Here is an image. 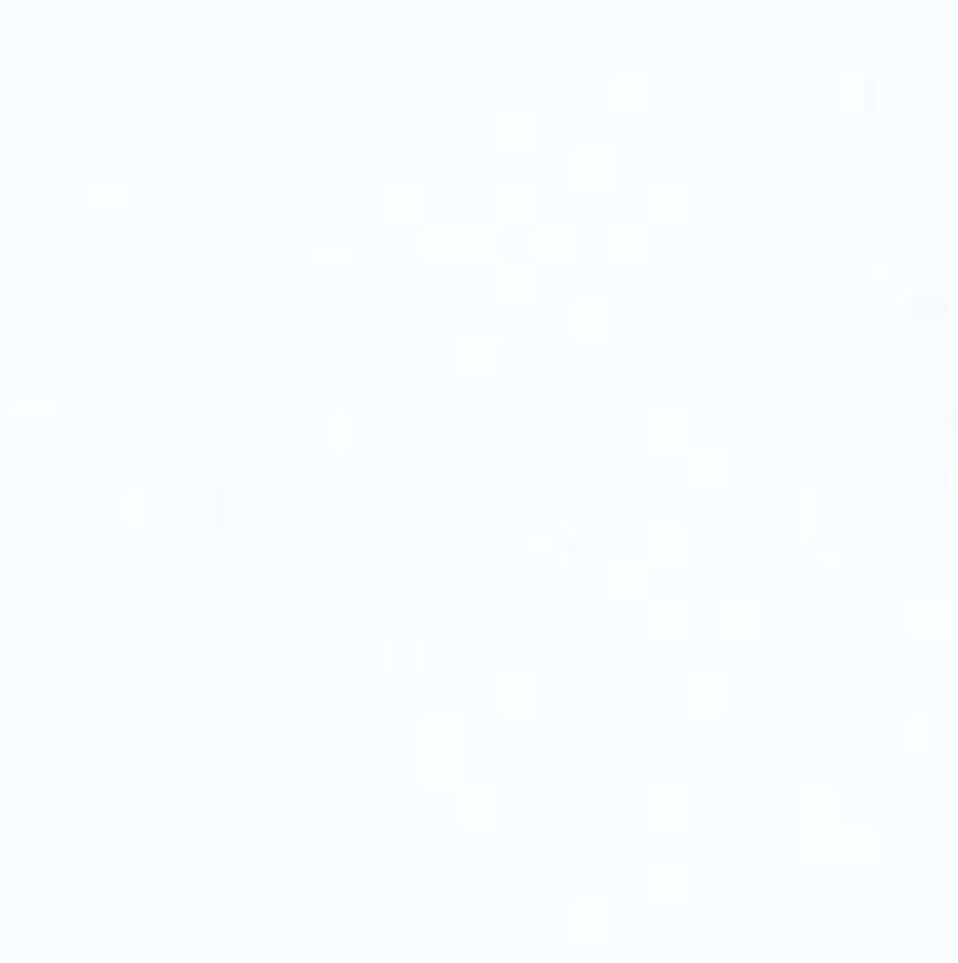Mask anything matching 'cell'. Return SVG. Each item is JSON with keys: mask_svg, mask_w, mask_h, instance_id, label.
<instances>
[{"mask_svg": "<svg viewBox=\"0 0 958 963\" xmlns=\"http://www.w3.org/2000/svg\"><path fill=\"white\" fill-rule=\"evenodd\" d=\"M418 235H423V245H428V249H451V254H465V221H423Z\"/></svg>", "mask_w": 958, "mask_h": 963, "instance_id": "11", "label": "cell"}, {"mask_svg": "<svg viewBox=\"0 0 958 963\" xmlns=\"http://www.w3.org/2000/svg\"><path fill=\"white\" fill-rule=\"evenodd\" d=\"M606 94H611L616 104H634V99H644V94H649V76H639V71H620V76L606 80Z\"/></svg>", "mask_w": 958, "mask_h": 963, "instance_id": "26", "label": "cell"}, {"mask_svg": "<svg viewBox=\"0 0 958 963\" xmlns=\"http://www.w3.org/2000/svg\"><path fill=\"white\" fill-rule=\"evenodd\" d=\"M644 545H649V555H681L686 550V527L681 522H658V527L644 531Z\"/></svg>", "mask_w": 958, "mask_h": 963, "instance_id": "20", "label": "cell"}, {"mask_svg": "<svg viewBox=\"0 0 958 963\" xmlns=\"http://www.w3.org/2000/svg\"><path fill=\"white\" fill-rule=\"evenodd\" d=\"M569 917H573V926H597V931H606V926H611V902L583 898L569 907Z\"/></svg>", "mask_w": 958, "mask_h": 963, "instance_id": "28", "label": "cell"}, {"mask_svg": "<svg viewBox=\"0 0 958 963\" xmlns=\"http://www.w3.org/2000/svg\"><path fill=\"white\" fill-rule=\"evenodd\" d=\"M569 165L578 179H588V184H606L611 170H616V156L606 151V146H573L569 151Z\"/></svg>", "mask_w": 958, "mask_h": 963, "instance_id": "2", "label": "cell"}, {"mask_svg": "<svg viewBox=\"0 0 958 963\" xmlns=\"http://www.w3.org/2000/svg\"><path fill=\"white\" fill-rule=\"evenodd\" d=\"M325 428H329V437H348V414H339V409H334V414L325 419Z\"/></svg>", "mask_w": 958, "mask_h": 963, "instance_id": "31", "label": "cell"}, {"mask_svg": "<svg viewBox=\"0 0 958 963\" xmlns=\"http://www.w3.org/2000/svg\"><path fill=\"white\" fill-rule=\"evenodd\" d=\"M310 249H315V254H343V249H348V240H343V235H315V240H310Z\"/></svg>", "mask_w": 958, "mask_h": 963, "instance_id": "30", "label": "cell"}, {"mask_svg": "<svg viewBox=\"0 0 958 963\" xmlns=\"http://www.w3.org/2000/svg\"><path fill=\"white\" fill-rule=\"evenodd\" d=\"M465 254H498L494 221H465Z\"/></svg>", "mask_w": 958, "mask_h": 963, "instance_id": "29", "label": "cell"}, {"mask_svg": "<svg viewBox=\"0 0 958 963\" xmlns=\"http://www.w3.org/2000/svg\"><path fill=\"white\" fill-rule=\"evenodd\" d=\"M536 691H541V682H536L531 672H503V677H494V696L503 700V705H531Z\"/></svg>", "mask_w": 958, "mask_h": 963, "instance_id": "10", "label": "cell"}, {"mask_svg": "<svg viewBox=\"0 0 958 963\" xmlns=\"http://www.w3.org/2000/svg\"><path fill=\"white\" fill-rule=\"evenodd\" d=\"M494 273L503 287H531L536 282V254H498Z\"/></svg>", "mask_w": 958, "mask_h": 963, "instance_id": "18", "label": "cell"}, {"mask_svg": "<svg viewBox=\"0 0 958 963\" xmlns=\"http://www.w3.org/2000/svg\"><path fill=\"white\" fill-rule=\"evenodd\" d=\"M686 879H691V870H686L681 860H653V865H644V884H649L653 893H681Z\"/></svg>", "mask_w": 958, "mask_h": 963, "instance_id": "13", "label": "cell"}, {"mask_svg": "<svg viewBox=\"0 0 958 963\" xmlns=\"http://www.w3.org/2000/svg\"><path fill=\"white\" fill-rule=\"evenodd\" d=\"M606 583L616 592H644L649 588V564L630 560V555H625V560H611L606 564Z\"/></svg>", "mask_w": 958, "mask_h": 963, "instance_id": "9", "label": "cell"}, {"mask_svg": "<svg viewBox=\"0 0 958 963\" xmlns=\"http://www.w3.org/2000/svg\"><path fill=\"white\" fill-rule=\"evenodd\" d=\"M681 466H686L691 480H719L724 466H728V456L719 447H686L681 451Z\"/></svg>", "mask_w": 958, "mask_h": 963, "instance_id": "8", "label": "cell"}, {"mask_svg": "<svg viewBox=\"0 0 958 963\" xmlns=\"http://www.w3.org/2000/svg\"><path fill=\"white\" fill-rule=\"evenodd\" d=\"M381 207L395 212V217H418V212H423V188H414V184L381 188Z\"/></svg>", "mask_w": 958, "mask_h": 963, "instance_id": "22", "label": "cell"}, {"mask_svg": "<svg viewBox=\"0 0 958 963\" xmlns=\"http://www.w3.org/2000/svg\"><path fill=\"white\" fill-rule=\"evenodd\" d=\"M418 766L433 780H456L461 776V743H423Z\"/></svg>", "mask_w": 958, "mask_h": 963, "instance_id": "3", "label": "cell"}, {"mask_svg": "<svg viewBox=\"0 0 958 963\" xmlns=\"http://www.w3.org/2000/svg\"><path fill=\"white\" fill-rule=\"evenodd\" d=\"M649 245H653V226L649 221H616L611 226V249L616 254H649Z\"/></svg>", "mask_w": 958, "mask_h": 963, "instance_id": "7", "label": "cell"}, {"mask_svg": "<svg viewBox=\"0 0 958 963\" xmlns=\"http://www.w3.org/2000/svg\"><path fill=\"white\" fill-rule=\"evenodd\" d=\"M494 132H498V137H536V113H531V109L494 113Z\"/></svg>", "mask_w": 958, "mask_h": 963, "instance_id": "27", "label": "cell"}, {"mask_svg": "<svg viewBox=\"0 0 958 963\" xmlns=\"http://www.w3.org/2000/svg\"><path fill=\"white\" fill-rule=\"evenodd\" d=\"M536 249H541V254H569L573 226L569 221H541V226H536Z\"/></svg>", "mask_w": 958, "mask_h": 963, "instance_id": "24", "label": "cell"}, {"mask_svg": "<svg viewBox=\"0 0 958 963\" xmlns=\"http://www.w3.org/2000/svg\"><path fill=\"white\" fill-rule=\"evenodd\" d=\"M644 616H649V625H658V630H681V625H686V602H681V597H649V602H644Z\"/></svg>", "mask_w": 958, "mask_h": 963, "instance_id": "21", "label": "cell"}, {"mask_svg": "<svg viewBox=\"0 0 958 963\" xmlns=\"http://www.w3.org/2000/svg\"><path fill=\"white\" fill-rule=\"evenodd\" d=\"M855 90H860V80H855V76L841 80V94H846V99H855Z\"/></svg>", "mask_w": 958, "mask_h": 963, "instance_id": "32", "label": "cell"}, {"mask_svg": "<svg viewBox=\"0 0 958 963\" xmlns=\"http://www.w3.org/2000/svg\"><path fill=\"white\" fill-rule=\"evenodd\" d=\"M644 433L653 437V442H686V414H677V409H653V414H644Z\"/></svg>", "mask_w": 958, "mask_h": 963, "instance_id": "15", "label": "cell"}, {"mask_svg": "<svg viewBox=\"0 0 958 963\" xmlns=\"http://www.w3.org/2000/svg\"><path fill=\"white\" fill-rule=\"evenodd\" d=\"M686 804H691V794L681 790V785H653V790H644V808H649L653 818H681Z\"/></svg>", "mask_w": 958, "mask_h": 963, "instance_id": "12", "label": "cell"}, {"mask_svg": "<svg viewBox=\"0 0 958 963\" xmlns=\"http://www.w3.org/2000/svg\"><path fill=\"white\" fill-rule=\"evenodd\" d=\"M761 602L757 597H724L719 602V621H724V630H738V635H747V630H761Z\"/></svg>", "mask_w": 958, "mask_h": 963, "instance_id": "5", "label": "cell"}, {"mask_svg": "<svg viewBox=\"0 0 958 963\" xmlns=\"http://www.w3.org/2000/svg\"><path fill=\"white\" fill-rule=\"evenodd\" d=\"M569 315H573V325H611V301L606 296H573L569 301Z\"/></svg>", "mask_w": 958, "mask_h": 963, "instance_id": "23", "label": "cell"}, {"mask_svg": "<svg viewBox=\"0 0 958 963\" xmlns=\"http://www.w3.org/2000/svg\"><path fill=\"white\" fill-rule=\"evenodd\" d=\"M681 212H686V188L677 184L649 188V217H681Z\"/></svg>", "mask_w": 958, "mask_h": 963, "instance_id": "25", "label": "cell"}, {"mask_svg": "<svg viewBox=\"0 0 958 963\" xmlns=\"http://www.w3.org/2000/svg\"><path fill=\"white\" fill-rule=\"evenodd\" d=\"M681 691H686V700L691 705H724L728 696V677H719V672H686L681 677Z\"/></svg>", "mask_w": 958, "mask_h": 963, "instance_id": "4", "label": "cell"}, {"mask_svg": "<svg viewBox=\"0 0 958 963\" xmlns=\"http://www.w3.org/2000/svg\"><path fill=\"white\" fill-rule=\"evenodd\" d=\"M498 217H536V188L526 184H503L494 193Z\"/></svg>", "mask_w": 958, "mask_h": 963, "instance_id": "17", "label": "cell"}, {"mask_svg": "<svg viewBox=\"0 0 958 963\" xmlns=\"http://www.w3.org/2000/svg\"><path fill=\"white\" fill-rule=\"evenodd\" d=\"M794 813H799V823H832L836 818V790H799L794 794Z\"/></svg>", "mask_w": 958, "mask_h": 963, "instance_id": "6", "label": "cell"}, {"mask_svg": "<svg viewBox=\"0 0 958 963\" xmlns=\"http://www.w3.org/2000/svg\"><path fill=\"white\" fill-rule=\"evenodd\" d=\"M418 733H423V743H461V715L433 710V715H423Z\"/></svg>", "mask_w": 958, "mask_h": 963, "instance_id": "19", "label": "cell"}, {"mask_svg": "<svg viewBox=\"0 0 958 963\" xmlns=\"http://www.w3.org/2000/svg\"><path fill=\"white\" fill-rule=\"evenodd\" d=\"M874 832L869 827H846V823H799V851L808 855H841V851H869Z\"/></svg>", "mask_w": 958, "mask_h": 963, "instance_id": "1", "label": "cell"}, {"mask_svg": "<svg viewBox=\"0 0 958 963\" xmlns=\"http://www.w3.org/2000/svg\"><path fill=\"white\" fill-rule=\"evenodd\" d=\"M498 353H503V343L494 334H461L456 339V358L470 367H489V362H498Z\"/></svg>", "mask_w": 958, "mask_h": 963, "instance_id": "14", "label": "cell"}, {"mask_svg": "<svg viewBox=\"0 0 958 963\" xmlns=\"http://www.w3.org/2000/svg\"><path fill=\"white\" fill-rule=\"evenodd\" d=\"M456 804H461V813L479 818V813H498L503 794H498L494 785H484V780H470V785H461V790H456Z\"/></svg>", "mask_w": 958, "mask_h": 963, "instance_id": "16", "label": "cell"}]
</instances>
